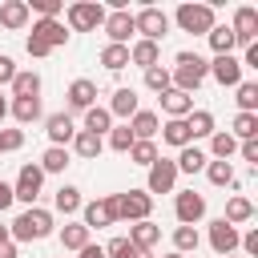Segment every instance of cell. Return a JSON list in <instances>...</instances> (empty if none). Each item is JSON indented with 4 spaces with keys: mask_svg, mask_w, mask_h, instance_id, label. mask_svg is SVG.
Returning <instances> with one entry per match:
<instances>
[{
    "mask_svg": "<svg viewBox=\"0 0 258 258\" xmlns=\"http://www.w3.org/2000/svg\"><path fill=\"white\" fill-rule=\"evenodd\" d=\"M206 73H210V60L185 48V52H177V56H173V73H169V81H173V89H177V93H189V97H194V93L202 89Z\"/></svg>",
    "mask_w": 258,
    "mask_h": 258,
    "instance_id": "6da1fadb",
    "label": "cell"
},
{
    "mask_svg": "<svg viewBox=\"0 0 258 258\" xmlns=\"http://www.w3.org/2000/svg\"><path fill=\"white\" fill-rule=\"evenodd\" d=\"M56 226H52V214L48 210H40V206H28L24 214H16L12 222H8V238L12 242H40V238H48Z\"/></svg>",
    "mask_w": 258,
    "mask_h": 258,
    "instance_id": "7a4b0ae2",
    "label": "cell"
},
{
    "mask_svg": "<svg viewBox=\"0 0 258 258\" xmlns=\"http://www.w3.org/2000/svg\"><path fill=\"white\" fill-rule=\"evenodd\" d=\"M64 20H69L73 32H93V28L105 24V4H97V0H77V4L64 8Z\"/></svg>",
    "mask_w": 258,
    "mask_h": 258,
    "instance_id": "3957f363",
    "label": "cell"
},
{
    "mask_svg": "<svg viewBox=\"0 0 258 258\" xmlns=\"http://www.w3.org/2000/svg\"><path fill=\"white\" fill-rule=\"evenodd\" d=\"M113 202H117V222H145L149 218V210H153V198L145 194V189H125V194H113Z\"/></svg>",
    "mask_w": 258,
    "mask_h": 258,
    "instance_id": "277c9868",
    "label": "cell"
},
{
    "mask_svg": "<svg viewBox=\"0 0 258 258\" xmlns=\"http://www.w3.org/2000/svg\"><path fill=\"white\" fill-rule=\"evenodd\" d=\"M173 20H177V28L181 32H198V36H206L218 20H214V4H181L177 12H173Z\"/></svg>",
    "mask_w": 258,
    "mask_h": 258,
    "instance_id": "5b68a950",
    "label": "cell"
},
{
    "mask_svg": "<svg viewBox=\"0 0 258 258\" xmlns=\"http://www.w3.org/2000/svg\"><path fill=\"white\" fill-rule=\"evenodd\" d=\"M133 32H141V40L161 44V36L169 32V16L161 8H153V4H145L141 12H133Z\"/></svg>",
    "mask_w": 258,
    "mask_h": 258,
    "instance_id": "8992f818",
    "label": "cell"
},
{
    "mask_svg": "<svg viewBox=\"0 0 258 258\" xmlns=\"http://www.w3.org/2000/svg\"><path fill=\"white\" fill-rule=\"evenodd\" d=\"M40 185H44L40 165H36V161H24V165H20V173H16V181H12V198H16V202H24V206H32V202L40 198Z\"/></svg>",
    "mask_w": 258,
    "mask_h": 258,
    "instance_id": "52a82bcc",
    "label": "cell"
},
{
    "mask_svg": "<svg viewBox=\"0 0 258 258\" xmlns=\"http://www.w3.org/2000/svg\"><path fill=\"white\" fill-rule=\"evenodd\" d=\"M81 226H89V230L117 226V202H113V194H109V198H97V202H89V206H81Z\"/></svg>",
    "mask_w": 258,
    "mask_h": 258,
    "instance_id": "ba28073f",
    "label": "cell"
},
{
    "mask_svg": "<svg viewBox=\"0 0 258 258\" xmlns=\"http://www.w3.org/2000/svg\"><path fill=\"white\" fill-rule=\"evenodd\" d=\"M173 185H177V165H173L169 157H157V161L149 165L145 194H149V198H153V194H173Z\"/></svg>",
    "mask_w": 258,
    "mask_h": 258,
    "instance_id": "9c48e42d",
    "label": "cell"
},
{
    "mask_svg": "<svg viewBox=\"0 0 258 258\" xmlns=\"http://www.w3.org/2000/svg\"><path fill=\"white\" fill-rule=\"evenodd\" d=\"M173 214H177L181 226H198V222L206 218V198H202L198 189H177V198H173Z\"/></svg>",
    "mask_w": 258,
    "mask_h": 258,
    "instance_id": "30bf717a",
    "label": "cell"
},
{
    "mask_svg": "<svg viewBox=\"0 0 258 258\" xmlns=\"http://www.w3.org/2000/svg\"><path fill=\"white\" fill-rule=\"evenodd\" d=\"M238 238H242V230H238V226H230L226 218L210 222V250H214L218 258H230V254L238 250Z\"/></svg>",
    "mask_w": 258,
    "mask_h": 258,
    "instance_id": "8fae6325",
    "label": "cell"
},
{
    "mask_svg": "<svg viewBox=\"0 0 258 258\" xmlns=\"http://www.w3.org/2000/svg\"><path fill=\"white\" fill-rule=\"evenodd\" d=\"M230 32H234V40L246 48V44H254L258 40V8H250V4H242V8H234V20H230Z\"/></svg>",
    "mask_w": 258,
    "mask_h": 258,
    "instance_id": "7c38bea8",
    "label": "cell"
},
{
    "mask_svg": "<svg viewBox=\"0 0 258 258\" xmlns=\"http://www.w3.org/2000/svg\"><path fill=\"white\" fill-rule=\"evenodd\" d=\"M206 77H214L222 89H238V85H242V64H238V56H234V52H230V56H214Z\"/></svg>",
    "mask_w": 258,
    "mask_h": 258,
    "instance_id": "4fadbf2b",
    "label": "cell"
},
{
    "mask_svg": "<svg viewBox=\"0 0 258 258\" xmlns=\"http://www.w3.org/2000/svg\"><path fill=\"white\" fill-rule=\"evenodd\" d=\"M105 36H109V44H129V36H133V12L129 8H121V12H105Z\"/></svg>",
    "mask_w": 258,
    "mask_h": 258,
    "instance_id": "5bb4252c",
    "label": "cell"
},
{
    "mask_svg": "<svg viewBox=\"0 0 258 258\" xmlns=\"http://www.w3.org/2000/svg\"><path fill=\"white\" fill-rule=\"evenodd\" d=\"M44 133H48V141H52V145L69 149V141L77 137V125H73V117L60 109V113H48V117H44Z\"/></svg>",
    "mask_w": 258,
    "mask_h": 258,
    "instance_id": "9a60e30c",
    "label": "cell"
},
{
    "mask_svg": "<svg viewBox=\"0 0 258 258\" xmlns=\"http://www.w3.org/2000/svg\"><path fill=\"white\" fill-rule=\"evenodd\" d=\"M125 125H129L133 141H153V137H157V129H161V121H157V113H153V109H137Z\"/></svg>",
    "mask_w": 258,
    "mask_h": 258,
    "instance_id": "2e32d148",
    "label": "cell"
},
{
    "mask_svg": "<svg viewBox=\"0 0 258 258\" xmlns=\"http://www.w3.org/2000/svg\"><path fill=\"white\" fill-rule=\"evenodd\" d=\"M28 20H32V12H28V4H24V0H4V4H0V28L20 32Z\"/></svg>",
    "mask_w": 258,
    "mask_h": 258,
    "instance_id": "e0dca14e",
    "label": "cell"
},
{
    "mask_svg": "<svg viewBox=\"0 0 258 258\" xmlns=\"http://www.w3.org/2000/svg\"><path fill=\"white\" fill-rule=\"evenodd\" d=\"M28 36H36V40H40V44H48V48H60V44H69L64 20H36Z\"/></svg>",
    "mask_w": 258,
    "mask_h": 258,
    "instance_id": "ac0fdd59",
    "label": "cell"
},
{
    "mask_svg": "<svg viewBox=\"0 0 258 258\" xmlns=\"http://www.w3.org/2000/svg\"><path fill=\"white\" fill-rule=\"evenodd\" d=\"M157 101H161V113H165L169 121H177V117H189V113H194V97H189V93L165 89V93H161Z\"/></svg>",
    "mask_w": 258,
    "mask_h": 258,
    "instance_id": "d6986e66",
    "label": "cell"
},
{
    "mask_svg": "<svg viewBox=\"0 0 258 258\" xmlns=\"http://www.w3.org/2000/svg\"><path fill=\"white\" fill-rule=\"evenodd\" d=\"M97 105V85L89 81V77H81V81H73L69 85V109H93Z\"/></svg>",
    "mask_w": 258,
    "mask_h": 258,
    "instance_id": "ffe728a7",
    "label": "cell"
},
{
    "mask_svg": "<svg viewBox=\"0 0 258 258\" xmlns=\"http://www.w3.org/2000/svg\"><path fill=\"white\" fill-rule=\"evenodd\" d=\"M129 242H133L137 250H145V254H149V250L161 242V226H153L149 218H145V222H133V226H129Z\"/></svg>",
    "mask_w": 258,
    "mask_h": 258,
    "instance_id": "44dd1931",
    "label": "cell"
},
{
    "mask_svg": "<svg viewBox=\"0 0 258 258\" xmlns=\"http://www.w3.org/2000/svg\"><path fill=\"white\" fill-rule=\"evenodd\" d=\"M105 109H109V117H121V121H129V117L141 109V105H137V89H117V93H113V101H109Z\"/></svg>",
    "mask_w": 258,
    "mask_h": 258,
    "instance_id": "7402d4cb",
    "label": "cell"
},
{
    "mask_svg": "<svg viewBox=\"0 0 258 258\" xmlns=\"http://www.w3.org/2000/svg\"><path fill=\"white\" fill-rule=\"evenodd\" d=\"M69 145H73V153H77V157H85V161H97V157H101V149H105V141H101L97 133H85V129H77V137H73Z\"/></svg>",
    "mask_w": 258,
    "mask_h": 258,
    "instance_id": "603a6c76",
    "label": "cell"
},
{
    "mask_svg": "<svg viewBox=\"0 0 258 258\" xmlns=\"http://www.w3.org/2000/svg\"><path fill=\"white\" fill-rule=\"evenodd\" d=\"M206 40H210V48H214V56H230V52L238 48V40H234V32H230V24H214V28L206 32Z\"/></svg>",
    "mask_w": 258,
    "mask_h": 258,
    "instance_id": "cb8c5ba5",
    "label": "cell"
},
{
    "mask_svg": "<svg viewBox=\"0 0 258 258\" xmlns=\"http://www.w3.org/2000/svg\"><path fill=\"white\" fill-rule=\"evenodd\" d=\"M157 56H161V48L153 40H133L129 44V64H137V69H153Z\"/></svg>",
    "mask_w": 258,
    "mask_h": 258,
    "instance_id": "d4e9b609",
    "label": "cell"
},
{
    "mask_svg": "<svg viewBox=\"0 0 258 258\" xmlns=\"http://www.w3.org/2000/svg\"><path fill=\"white\" fill-rule=\"evenodd\" d=\"M8 113H12L20 125H32V121H40V97H12Z\"/></svg>",
    "mask_w": 258,
    "mask_h": 258,
    "instance_id": "484cf974",
    "label": "cell"
},
{
    "mask_svg": "<svg viewBox=\"0 0 258 258\" xmlns=\"http://www.w3.org/2000/svg\"><path fill=\"white\" fill-rule=\"evenodd\" d=\"M12 97H40V73L16 69V77H12Z\"/></svg>",
    "mask_w": 258,
    "mask_h": 258,
    "instance_id": "4316f807",
    "label": "cell"
},
{
    "mask_svg": "<svg viewBox=\"0 0 258 258\" xmlns=\"http://www.w3.org/2000/svg\"><path fill=\"white\" fill-rule=\"evenodd\" d=\"M69 161H73V153H69V149L48 145V149L40 153V173H64V169H69Z\"/></svg>",
    "mask_w": 258,
    "mask_h": 258,
    "instance_id": "83f0119b",
    "label": "cell"
},
{
    "mask_svg": "<svg viewBox=\"0 0 258 258\" xmlns=\"http://www.w3.org/2000/svg\"><path fill=\"white\" fill-rule=\"evenodd\" d=\"M113 129V117H109V109L105 105H93V109H85V133H97V137H105Z\"/></svg>",
    "mask_w": 258,
    "mask_h": 258,
    "instance_id": "f1b7e54d",
    "label": "cell"
},
{
    "mask_svg": "<svg viewBox=\"0 0 258 258\" xmlns=\"http://www.w3.org/2000/svg\"><path fill=\"white\" fill-rule=\"evenodd\" d=\"M185 129H189V141L210 137V133H214V113H210V109H194V113L185 117Z\"/></svg>",
    "mask_w": 258,
    "mask_h": 258,
    "instance_id": "f546056e",
    "label": "cell"
},
{
    "mask_svg": "<svg viewBox=\"0 0 258 258\" xmlns=\"http://www.w3.org/2000/svg\"><path fill=\"white\" fill-rule=\"evenodd\" d=\"M226 133H230L234 141H254V137H258V113H238Z\"/></svg>",
    "mask_w": 258,
    "mask_h": 258,
    "instance_id": "4dcf8cb0",
    "label": "cell"
},
{
    "mask_svg": "<svg viewBox=\"0 0 258 258\" xmlns=\"http://www.w3.org/2000/svg\"><path fill=\"white\" fill-rule=\"evenodd\" d=\"M161 141H165V145H173V149H185V145H194V141H189V129H185V117H177V121H165V125H161Z\"/></svg>",
    "mask_w": 258,
    "mask_h": 258,
    "instance_id": "1f68e13d",
    "label": "cell"
},
{
    "mask_svg": "<svg viewBox=\"0 0 258 258\" xmlns=\"http://www.w3.org/2000/svg\"><path fill=\"white\" fill-rule=\"evenodd\" d=\"M210 153H214V161H230V157L238 153V141H234L226 129H214V133H210Z\"/></svg>",
    "mask_w": 258,
    "mask_h": 258,
    "instance_id": "d6a6232c",
    "label": "cell"
},
{
    "mask_svg": "<svg viewBox=\"0 0 258 258\" xmlns=\"http://www.w3.org/2000/svg\"><path fill=\"white\" fill-rule=\"evenodd\" d=\"M206 161H210V157H206V149L185 145V149L177 153V161H173V165H177V173H198V169H206Z\"/></svg>",
    "mask_w": 258,
    "mask_h": 258,
    "instance_id": "836d02e7",
    "label": "cell"
},
{
    "mask_svg": "<svg viewBox=\"0 0 258 258\" xmlns=\"http://www.w3.org/2000/svg\"><path fill=\"white\" fill-rule=\"evenodd\" d=\"M89 226H81V222H69V226H60V246L64 250H85L89 246Z\"/></svg>",
    "mask_w": 258,
    "mask_h": 258,
    "instance_id": "e575fe53",
    "label": "cell"
},
{
    "mask_svg": "<svg viewBox=\"0 0 258 258\" xmlns=\"http://www.w3.org/2000/svg\"><path fill=\"white\" fill-rule=\"evenodd\" d=\"M101 64H105L109 73L129 69V44H105V48H101Z\"/></svg>",
    "mask_w": 258,
    "mask_h": 258,
    "instance_id": "d590c367",
    "label": "cell"
},
{
    "mask_svg": "<svg viewBox=\"0 0 258 258\" xmlns=\"http://www.w3.org/2000/svg\"><path fill=\"white\" fill-rule=\"evenodd\" d=\"M52 206L69 218V214H81V206H85V202H81V189H77V185H60V189H56V198H52Z\"/></svg>",
    "mask_w": 258,
    "mask_h": 258,
    "instance_id": "8d00e7d4",
    "label": "cell"
},
{
    "mask_svg": "<svg viewBox=\"0 0 258 258\" xmlns=\"http://www.w3.org/2000/svg\"><path fill=\"white\" fill-rule=\"evenodd\" d=\"M222 218H226L230 226H242V222H250V218H254V202H250V198H230Z\"/></svg>",
    "mask_w": 258,
    "mask_h": 258,
    "instance_id": "74e56055",
    "label": "cell"
},
{
    "mask_svg": "<svg viewBox=\"0 0 258 258\" xmlns=\"http://www.w3.org/2000/svg\"><path fill=\"white\" fill-rule=\"evenodd\" d=\"M206 177H210V185H238L230 161H206Z\"/></svg>",
    "mask_w": 258,
    "mask_h": 258,
    "instance_id": "f35d334b",
    "label": "cell"
},
{
    "mask_svg": "<svg viewBox=\"0 0 258 258\" xmlns=\"http://www.w3.org/2000/svg\"><path fill=\"white\" fill-rule=\"evenodd\" d=\"M198 242H202L198 226H177V230H173V250H177V254H194Z\"/></svg>",
    "mask_w": 258,
    "mask_h": 258,
    "instance_id": "ab89813d",
    "label": "cell"
},
{
    "mask_svg": "<svg viewBox=\"0 0 258 258\" xmlns=\"http://www.w3.org/2000/svg\"><path fill=\"white\" fill-rule=\"evenodd\" d=\"M157 157H161V153H157L153 141H133V149H129V161H133V165H145V169H149Z\"/></svg>",
    "mask_w": 258,
    "mask_h": 258,
    "instance_id": "60d3db41",
    "label": "cell"
},
{
    "mask_svg": "<svg viewBox=\"0 0 258 258\" xmlns=\"http://www.w3.org/2000/svg\"><path fill=\"white\" fill-rule=\"evenodd\" d=\"M145 89H153L157 97H161L165 89H173V81H169V69H161V64H153V69H145Z\"/></svg>",
    "mask_w": 258,
    "mask_h": 258,
    "instance_id": "b9f144b4",
    "label": "cell"
},
{
    "mask_svg": "<svg viewBox=\"0 0 258 258\" xmlns=\"http://www.w3.org/2000/svg\"><path fill=\"white\" fill-rule=\"evenodd\" d=\"M238 113H258V85L254 81L238 85Z\"/></svg>",
    "mask_w": 258,
    "mask_h": 258,
    "instance_id": "7bdbcfd3",
    "label": "cell"
},
{
    "mask_svg": "<svg viewBox=\"0 0 258 258\" xmlns=\"http://www.w3.org/2000/svg\"><path fill=\"white\" fill-rule=\"evenodd\" d=\"M109 149H117V153H129V149H133L129 125H113V129H109Z\"/></svg>",
    "mask_w": 258,
    "mask_h": 258,
    "instance_id": "ee69618b",
    "label": "cell"
},
{
    "mask_svg": "<svg viewBox=\"0 0 258 258\" xmlns=\"http://www.w3.org/2000/svg\"><path fill=\"white\" fill-rule=\"evenodd\" d=\"M133 250H137V246H133L129 238H113V242L105 246V258H133Z\"/></svg>",
    "mask_w": 258,
    "mask_h": 258,
    "instance_id": "f6af8a7d",
    "label": "cell"
},
{
    "mask_svg": "<svg viewBox=\"0 0 258 258\" xmlns=\"http://www.w3.org/2000/svg\"><path fill=\"white\" fill-rule=\"evenodd\" d=\"M24 145V133L20 129H0V153H12Z\"/></svg>",
    "mask_w": 258,
    "mask_h": 258,
    "instance_id": "bcb514c9",
    "label": "cell"
},
{
    "mask_svg": "<svg viewBox=\"0 0 258 258\" xmlns=\"http://www.w3.org/2000/svg\"><path fill=\"white\" fill-rule=\"evenodd\" d=\"M238 246H242L246 258H258V230H246V234L238 238Z\"/></svg>",
    "mask_w": 258,
    "mask_h": 258,
    "instance_id": "7dc6e473",
    "label": "cell"
},
{
    "mask_svg": "<svg viewBox=\"0 0 258 258\" xmlns=\"http://www.w3.org/2000/svg\"><path fill=\"white\" fill-rule=\"evenodd\" d=\"M238 153H242V161L258 165V137H254V141H238Z\"/></svg>",
    "mask_w": 258,
    "mask_h": 258,
    "instance_id": "c3c4849f",
    "label": "cell"
},
{
    "mask_svg": "<svg viewBox=\"0 0 258 258\" xmlns=\"http://www.w3.org/2000/svg\"><path fill=\"white\" fill-rule=\"evenodd\" d=\"M24 48H28V56H36V60H40V56H48V52H52V48H48V44H40V40H36V36H28V40H24Z\"/></svg>",
    "mask_w": 258,
    "mask_h": 258,
    "instance_id": "681fc988",
    "label": "cell"
},
{
    "mask_svg": "<svg viewBox=\"0 0 258 258\" xmlns=\"http://www.w3.org/2000/svg\"><path fill=\"white\" fill-rule=\"evenodd\" d=\"M12 77H16V64H12V56H0V85H12Z\"/></svg>",
    "mask_w": 258,
    "mask_h": 258,
    "instance_id": "f907efd6",
    "label": "cell"
},
{
    "mask_svg": "<svg viewBox=\"0 0 258 258\" xmlns=\"http://www.w3.org/2000/svg\"><path fill=\"white\" fill-rule=\"evenodd\" d=\"M12 202H16V198H12V185H8V181H0V214H4Z\"/></svg>",
    "mask_w": 258,
    "mask_h": 258,
    "instance_id": "816d5d0a",
    "label": "cell"
},
{
    "mask_svg": "<svg viewBox=\"0 0 258 258\" xmlns=\"http://www.w3.org/2000/svg\"><path fill=\"white\" fill-rule=\"evenodd\" d=\"M77 258H105V246H85V250H77Z\"/></svg>",
    "mask_w": 258,
    "mask_h": 258,
    "instance_id": "f5cc1de1",
    "label": "cell"
},
{
    "mask_svg": "<svg viewBox=\"0 0 258 258\" xmlns=\"http://www.w3.org/2000/svg\"><path fill=\"white\" fill-rule=\"evenodd\" d=\"M0 258H16V242H0Z\"/></svg>",
    "mask_w": 258,
    "mask_h": 258,
    "instance_id": "db71d44e",
    "label": "cell"
},
{
    "mask_svg": "<svg viewBox=\"0 0 258 258\" xmlns=\"http://www.w3.org/2000/svg\"><path fill=\"white\" fill-rule=\"evenodd\" d=\"M8 117V101H4V93H0V121Z\"/></svg>",
    "mask_w": 258,
    "mask_h": 258,
    "instance_id": "11a10c76",
    "label": "cell"
},
{
    "mask_svg": "<svg viewBox=\"0 0 258 258\" xmlns=\"http://www.w3.org/2000/svg\"><path fill=\"white\" fill-rule=\"evenodd\" d=\"M0 242H12V238H8V226H4V222H0Z\"/></svg>",
    "mask_w": 258,
    "mask_h": 258,
    "instance_id": "9f6ffc18",
    "label": "cell"
},
{
    "mask_svg": "<svg viewBox=\"0 0 258 258\" xmlns=\"http://www.w3.org/2000/svg\"><path fill=\"white\" fill-rule=\"evenodd\" d=\"M133 258H153V254H145V250H133Z\"/></svg>",
    "mask_w": 258,
    "mask_h": 258,
    "instance_id": "6f0895ef",
    "label": "cell"
},
{
    "mask_svg": "<svg viewBox=\"0 0 258 258\" xmlns=\"http://www.w3.org/2000/svg\"><path fill=\"white\" fill-rule=\"evenodd\" d=\"M165 258H185V254H177V250H169V254H165Z\"/></svg>",
    "mask_w": 258,
    "mask_h": 258,
    "instance_id": "680465c9",
    "label": "cell"
},
{
    "mask_svg": "<svg viewBox=\"0 0 258 258\" xmlns=\"http://www.w3.org/2000/svg\"><path fill=\"white\" fill-rule=\"evenodd\" d=\"M230 258H234V254H230Z\"/></svg>",
    "mask_w": 258,
    "mask_h": 258,
    "instance_id": "91938a15",
    "label": "cell"
}]
</instances>
